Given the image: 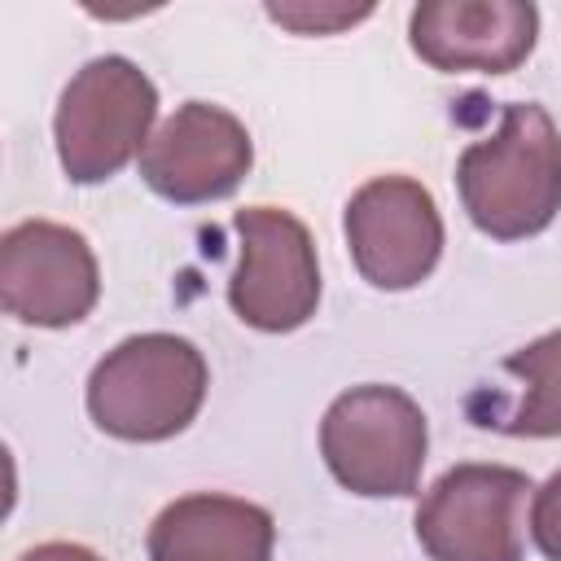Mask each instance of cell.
<instances>
[{
	"mask_svg": "<svg viewBox=\"0 0 561 561\" xmlns=\"http://www.w3.org/2000/svg\"><path fill=\"white\" fill-rule=\"evenodd\" d=\"M368 13H373V4H359V9L307 4V0H298V4H267V18L289 26V31H298V35H333V31H342V26H351V22L368 18Z\"/></svg>",
	"mask_w": 561,
	"mask_h": 561,
	"instance_id": "cell-13",
	"label": "cell"
},
{
	"mask_svg": "<svg viewBox=\"0 0 561 561\" xmlns=\"http://www.w3.org/2000/svg\"><path fill=\"white\" fill-rule=\"evenodd\" d=\"M539 39V9L530 0H425L408 18L412 53L443 70L508 75Z\"/></svg>",
	"mask_w": 561,
	"mask_h": 561,
	"instance_id": "cell-10",
	"label": "cell"
},
{
	"mask_svg": "<svg viewBox=\"0 0 561 561\" xmlns=\"http://www.w3.org/2000/svg\"><path fill=\"white\" fill-rule=\"evenodd\" d=\"M241 259L228 302L259 333H294L320 307V263L307 224L280 206H245L232 215Z\"/></svg>",
	"mask_w": 561,
	"mask_h": 561,
	"instance_id": "cell-6",
	"label": "cell"
},
{
	"mask_svg": "<svg viewBox=\"0 0 561 561\" xmlns=\"http://www.w3.org/2000/svg\"><path fill=\"white\" fill-rule=\"evenodd\" d=\"M504 377L522 386L517 403L508 408H478L469 412L482 430H500L513 438H561V329L535 337L530 346L504 355Z\"/></svg>",
	"mask_w": 561,
	"mask_h": 561,
	"instance_id": "cell-12",
	"label": "cell"
},
{
	"mask_svg": "<svg viewBox=\"0 0 561 561\" xmlns=\"http://www.w3.org/2000/svg\"><path fill=\"white\" fill-rule=\"evenodd\" d=\"M346 245L373 289H416L443 254V215L434 193L412 175H377L346 202Z\"/></svg>",
	"mask_w": 561,
	"mask_h": 561,
	"instance_id": "cell-7",
	"label": "cell"
},
{
	"mask_svg": "<svg viewBox=\"0 0 561 561\" xmlns=\"http://www.w3.org/2000/svg\"><path fill=\"white\" fill-rule=\"evenodd\" d=\"M158 118L153 79L118 57H92L70 75L53 114L57 162L75 184H101L118 175L149 145V127Z\"/></svg>",
	"mask_w": 561,
	"mask_h": 561,
	"instance_id": "cell-3",
	"label": "cell"
},
{
	"mask_svg": "<svg viewBox=\"0 0 561 561\" xmlns=\"http://www.w3.org/2000/svg\"><path fill=\"white\" fill-rule=\"evenodd\" d=\"M149 561H272L276 522L237 495H180L149 526Z\"/></svg>",
	"mask_w": 561,
	"mask_h": 561,
	"instance_id": "cell-11",
	"label": "cell"
},
{
	"mask_svg": "<svg viewBox=\"0 0 561 561\" xmlns=\"http://www.w3.org/2000/svg\"><path fill=\"white\" fill-rule=\"evenodd\" d=\"M101 298L96 254L83 232L22 219L0 237V307L18 324L70 329Z\"/></svg>",
	"mask_w": 561,
	"mask_h": 561,
	"instance_id": "cell-8",
	"label": "cell"
},
{
	"mask_svg": "<svg viewBox=\"0 0 561 561\" xmlns=\"http://www.w3.org/2000/svg\"><path fill=\"white\" fill-rule=\"evenodd\" d=\"M425 412L399 386H351L320 421V456L329 473L364 500L416 495L425 469Z\"/></svg>",
	"mask_w": 561,
	"mask_h": 561,
	"instance_id": "cell-4",
	"label": "cell"
},
{
	"mask_svg": "<svg viewBox=\"0 0 561 561\" xmlns=\"http://www.w3.org/2000/svg\"><path fill=\"white\" fill-rule=\"evenodd\" d=\"M250 167L254 145L245 123L210 101H184L162 118L140 153V180L175 206H202L237 193Z\"/></svg>",
	"mask_w": 561,
	"mask_h": 561,
	"instance_id": "cell-9",
	"label": "cell"
},
{
	"mask_svg": "<svg viewBox=\"0 0 561 561\" xmlns=\"http://www.w3.org/2000/svg\"><path fill=\"white\" fill-rule=\"evenodd\" d=\"M210 373L175 333H136L105 351L88 377V416L123 443H167L202 412Z\"/></svg>",
	"mask_w": 561,
	"mask_h": 561,
	"instance_id": "cell-2",
	"label": "cell"
},
{
	"mask_svg": "<svg viewBox=\"0 0 561 561\" xmlns=\"http://www.w3.org/2000/svg\"><path fill=\"white\" fill-rule=\"evenodd\" d=\"M460 206L478 232L526 241L561 210V131L535 101H513L500 127L473 140L456 162Z\"/></svg>",
	"mask_w": 561,
	"mask_h": 561,
	"instance_id": "cell-1",
	"label": "cell"
},
{
	"mask_svg": "<svg viewBox=\"0 0 561 561\" xmlns=\"http://www.w3.org/2000/svg\"><path fill=\"white\" fill-rule=\"evenodd\" d=\"M18 561H105V557H96V552L83 548V543H61V539H53V543H35V548L22 552Z\"/></svg>",
	"mask_w": 561,
	"mask_h": 561,
	"instance_id": "cell-15",
	"label": "cell"
},
{
	"mask_svg": "<svg viewBox=\"0 0 561 561\" xmlns=\"http://www.w3.org/2000/svg\"><path fill=\"white\" fill-rule=\"evenodd\" d=\"M530 535L548 561H561V469L530 500Z\"/></svg>",
	"mask_w": 561,
	"mask_h": 561,
	"instance_id": "cell-14",
	"label": "cell"
},
{
	"mask_svg": "<svg viewBox=\"0 0 561 561\" xmlns=\"http://www.w3.org/2000/svg\"><path fill=\"white\" fill-rule=\"evenodd\" d=\"M530 478L508 465H456L416 504V539L430 561H522Z\"/></svg>",
	"mask_w": 561,
	"mask_h": 561,
	"instance_id": "cell-5",
	"label": "cell"
}]
</instances>
